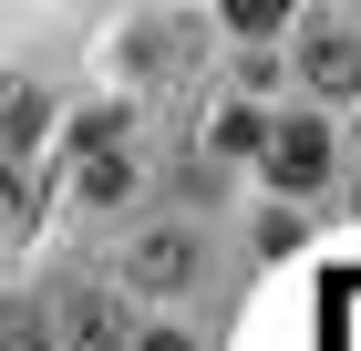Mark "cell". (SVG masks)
<instances>
[{
  "mask_svg": "<svg viewBox=\"0 0 361 351\" xmlns=\"http://www.w3.org/2000/svg\"><path fill=\"white\" fill-rule=\"evenodd\" d=\"M269 176L279 186H320V176H331V135H320V124H279L269 135Z\"/></svg>",
  "mask_w": 361,
  "mask_h": 351,
  "instance_id": "7a4b0ae2",
  "label": "cell"
},
{
  "mask_svg": "<svg viewBox=\"0 0 361 351\" xmlns=\"http://www.w3.org/2000/svg\"><path fill=\"white\" fill-rule=\"evenodd\" d=\"M52 341V331H42V310H31V299H11V310H0V351H42Z\"/></svg>",
  "mask_w": 361,
  "mask_h": 351,
  "instance_id": "8992f818",
  "label": "cell"
},
{
  "mask_svg": "<svg viewBox=\"0 0 361 351\" xmlns=\"http://www.w3.org/2000/svg\"><path fill=\"white\" fill-rule=\"evenodd\" d=\"M145 351H196V341H186V331H155V341H145Z\"/></svg>",
  "mask_w": 361,
  "mask_h": 351,
  "instance_id": "52a82bcc",
  "label": "cell"
},
{
  "mask_svg": "<svg viewBox=\"0 0 361 351\" xmlns=\"http://www.w3.org/2000/svg\"><path fill=\"white\" fill-rule=\"evenodd\" d=\"M300 73L341 104V93H361V42H351V31H331V21H310V31H300Z\"/></svg>",
  "mask_w": 361,
  "mask_h": 351,
  "instance_id": "6da1fadb",
  "label": "cell"
},
{
  "mask_svg": "<svg viewBox=\"0 0 361 351\" xmlns=\"http://www.w3.org/2000/svg\"><path fill=\"white\" fill-rule=\"evenodd\" d=\"M31 135H42V93H31V83H11V104H0V145H11V165L31 155Z\"/></svg>",
  "mask_w": 361,
  "mask_h": 351,
  "instance_id": "5b68a950",
  "label": "cell"
},
{
  "mask_svg": "<svg viewBox=\"0 0 361 351\" xmlns=\"http://www.w3.org/2000/svg\"><path fill=\"white\" fill-rule=\"evenodd\" d=\"M124 279H135V290H186V279H196V248L176 238V227H155V238H135Z\"/></svg>",
  "mask_w": 361,
  "mask_h": 351,
  "instance_id": "3957f363",
  "label": "cell"
},
{
  "mask_svg": "<svg viewBox=\"0 0 361 351\" xmlns=\"http://www.w3.org/2000/svg\"><path fill=\"white\" fill-rule=\"evenodd\" d=\"M62 331H73V351H124V310H114L104 290H73V299H62Z\"/></svg>",
  "mask_w": 361,
  "mask_h": 351,
  "instance_id": "277c9868",
  "label": "cell"
}]
</instances>
